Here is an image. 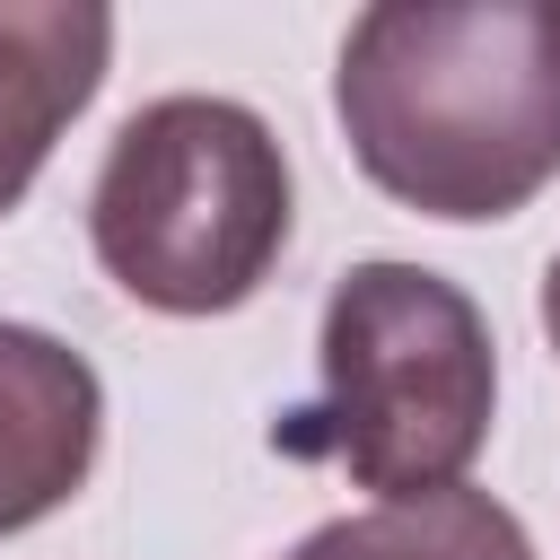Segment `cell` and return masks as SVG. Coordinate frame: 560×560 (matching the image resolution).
Listing matches in <instances>:
<instances>
[{
  "mask_svg": "<svg viewBox=\"0 0 560 560\" xmlns=\"http://www.w3.org/2000/svg\"><path fill=\"white\" fill-rule=\"evenodd\" d=\"M324 394L298 402L271 446L298 464H332L376 499L455 490L490 446L499 350L481 306L420 262H359L324 298L315 332Z\"/></svg>",
  "mask_w": 560,
  "mask_h": 560,
  "instance_id": "2",
  "label": "cell"
},
{
  "mask_svg": "<svg viewBox=\"0 0 560 560\" xmlns=\"http://www.w3.org/2000/svg\"><path fill=\"white\" fill-rule=\"evenodd\" d=\"M289 560H534V542L490 490L455 481L429 499H376L359 516H332Z\"/></svg>",
  "mask_w": 560,
  "mask_h": 560,
  "instance_id": "6",
  "label": "cell"
},
{
  "mask_svg": "<svg viewBox=\"0 0 560 560\" xmlns=\"http://www.w3.org/2000/svg\"><path fill=\"white\" fill-rule=\"evenodd\" d=\"M114 61V18L88 0H0V219L44 175Z\"/></svg>",
  "mask_w": 560,
  "mask_h": 560,
  "instance_id": "5",
  "label": "cell"
},
{
  "mask_svg": "<svg viewBox=\"0 0 560 560\" xmlns=\"http://www.w3.org/2000/svg\"><path fill=\"white\" fill-rule=\"evenodd\" d=\"M542 26H551V52H560V0H551V9H542Z\"/></svg>",
  "mask_w": 560,
  "mask_h": 560,
  "instance_id": "8",
  "label": "cell"
},
{
  "mask_svg": "<svg viewBox=\"0 0 560 560\" xmlns=\"http://www.w3.org/2000/svg\"><path fill=\"white\" fill-rule=\"evenodd\" d=\"M88 236L122 298L158 315H228L289 245V158L236 96H158L114 131Z\"/></svg>",
  "mask_w": 560,
  "mask_h": 560,
  "instance_id": "3",
  "label": "cell"
},
{
  "mask_svg": "<svg viewBox=\"0 0 560 560\" xmlns=\"http://www.w3.org/2000/svg\"><path fill=\"white\" fill-rule=\"evenodd\" d=\"M332 114L359 175L420 219H516L560 175V52L534 0L359 9Z\"/></svg>",
  "mask_w": 560,
  "mask_h": 560,
  "instance_id": "1",
  "label": "cell"
},
{
  "mask_svg": "<svg viewBox=\"0 0 560 560\" xmlns=\"http://www.w3.org/2000/svg\"><path fill=\"white\" fill-rule=\"evenodd\" d=\"M542 341H551V359H560V254H551V271H542Z\"/></svg>",
  "mask_w": 560,
  "mask_h": 560,
  "instance_id": "7",
  "label": "cell"
},
{
  "mask_svg": "<svg viewBox=\"0 0 560 560\" xmlns=\"http://www.w3.org/2000/svg\"><path fill=\"white\" fill-rule=\"evenodd\" d=\"M96 438H105L96 368L44 324H0V542L79 499Z\"/></svg>",
  "mask_w": 560,
  "mask_h": 560,
  "instance_id": "4",
  "label": "cell"
}]
</instances>
